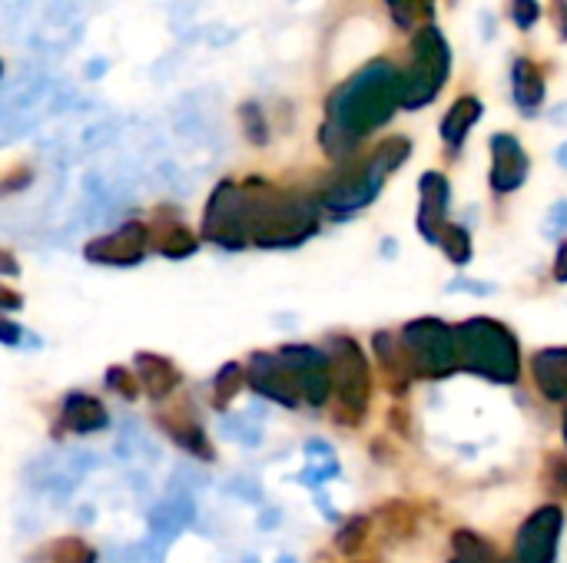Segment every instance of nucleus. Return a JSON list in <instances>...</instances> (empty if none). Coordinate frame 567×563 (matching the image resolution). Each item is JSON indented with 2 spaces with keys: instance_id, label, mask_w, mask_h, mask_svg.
Wrapping results in <instances>:
<instances>
[{
  "instance_id": "f257e3e1",
  "label": "nucleus",
  "mask_w": 567,
  "mask_h": 563,
  "mask_svg": "<svg viewBox=\"0 0 567 563\" xmlns=\"http://www.w3.org/2000/svg\"><path fill=\"white\" fill-rule=\"evenodd\" d=\"M402 106V66L389 56L369 60L346 83H339L326 100V123L319 126V143L336 163L359 156L369 133L382 129Z\"/></svg>"
},
{
  "instance_id": "f03ea898",
  "label": "nucleus",
  "mask_w": 567,
  "mask_h": 563,
  "mask_svg": "<svg viewBox=\"0 0 567 563\" xmlns=\"http://www.w3.org/2000/svg\"><path fill=\"white\" fill-rule=\"evenodd\" d=\"M412 156V139L409 136H389L382 139L369 156H355L349 163H342V169L326 183L319 202L322 209L336 212V216H349L355 209H365L369 202L379 199L385 179L405 166Z\"/></svg>"
},
{
  "instance_id": "7ed1b4c3",
  "label": "nucleus",
  "mask_w": 567,
  "mask_h": 563,
  "mask_svg": "<svg viewBox=\"0 0 567 563\" xmlns=\"http://www.w3.org/2000/svg\"><path fill=\"white\" fill-rule=\"evenodd\" d=\"M252 196V242L262 249H296L306 239L319 232V209L322 202L292 192V189H276L262 183H246Z\"/></svg>"
},
{
  "instance_id": "20e7f679",
  "label": "nucleus",
  "mask_w": 567,
  "mask_h": 563,
  "mask_svg": "<svg viewBox=\"0 0 567 563\" xmlns=\"http://www.w3.org/2000/svg\"><path fill=\"white\" fill-rule=\"evenodd\" d=\"M458 335V358L462 368L498 382V385H515L522 375V352L515 335L498 325L495 319H472L455 329Z\"/></svg>"
},
{
  "instance_id": "39448f33",
  "label": "nucleus",
  "mask_w": 567,
  "mask_h": 563,
  "mask_svg": "<svg viewBox=\"0 0 567 563\" xmlns=\"http://www.w3.org/2000/svg\"><path fill=\"white\" fill-rule=\"evenodd\" d=\"M452 73V43L435 23H425L412 33L409 63L402 66V106L422 110L429 106Z\"/></svg>"
},
{
  "instance_id": "423d86ee",
  "label": "nucleus",
  "mask_w": 567,
  "mask_h": 563,
  "mask_svg": "<svg viewBox=\"0 0 567 563\" xmlns=\"http://www.w3.org/2000/svg\"><path fill=\"white\" fill-rule=\"evenodd\" d=\"M203 236L206 242L229 249V252L246 249L252 242V196L246 183H236V179L216 183L206 202Z\"/></svg>"
},
{
  "instance_id": "0eeeda50",
  "label": "nucleus",
  "mask_w": 567,
  "mask_h": 563,
  "mask_svg": "<svg viewBox=\"0 0 567 563\" xmlns=\"http://www.w3.org/2000/svg\"><path fill=\"white\" fill-rule=\"evenodd\" d=\"M402 348L412 372L425 378H449L462 368L458 335L442 319H415L402 329Z\"/></svg>"
},
{
  "instance_id": "6e6552de",
  "label": "nucleus",
  "mask_w": 567,
  "mask_h": 563,
  "mask_svg": "<svg viewBox=\"0 0 567 563\" xmlns=\"http://www.w3.org/2000/svg\"><path fill=\"white\" fill-rule=\"evenodd\" d=\"M329 358H332V385H336L342 415L362 418L369 405V392H372V372H369L365 352L352 338L336 335L329 342Z\"/></svg>"
},
{
  "instance_id": "1a4fd4ad",
  "label": "nucleus",
  "mask_w": 567,
  "mask_h": 563,
  "mask_svg": "<svg viewBox=\"0 0 567 563\" xmlns=\"http://www.w3.org/2000/svg\"><path fill=\"white\" fill-rule=\"evenodd\" d=\"M565 514L558 504L538 508L515 538V561L522 563H555L558 561V541H561Z\"/></svg>"
},
{
  "instance_id": "9d476101",
  "label": "nucleus",
  "mask_w": 567,
  "mask_h": 563,
  "mask_svg": "<svg viewBox=\"0 0 567 563\" xmlns=\"http://www.w3.org/2000/svg\"><path fill=\"white\" fill-rule=\"evenodd\" d=\"M279 355L296 372L299 388H302V402H309L312 408H322L329 402V395L336 392V385H332V358L322 348H312V345H286Z\"/></svg>"
},
{
  "instance_id": "9b49d317",
  "label": "nucleus",
  "mask_w": 567,
  "mask_h": 563,
  "mask_svg": "<svg viewBox=\"0 0 567 563\" xmlns=\"http://www.w3.org/2000/svg\"><path fill=\"white\" fill-rule=\"evenodd\" d=\"M246 378H249V385H252L256 395H262V398H269V402H276L282 408H296L302 402L299 378L282 362V355H262V352H256L249 358Z\"/></svg>"
},
{
  "instance_id": "f8f14e48",
  "label": "nucleus",
  "mask_w": 567,
  "mask_h": 563,
  "mask_svg": "<svg viewBox=\"0 0 567 563\" xmlns=\"http://www.w3.org/2000/svg\"><path fill=\"white\" fill-rule=\"evenodd\" d=\"M150 249V229L143 222H123L116 232L100 236L86 246V259L96 265H140Z\"/></svg>"
},
{
  "instance_id": "ddd939ff",
  "label": "nucleus",
  "mask_w": 567,
  "mask_h": 563,
  "mask_svg": "<svg viewBox=\"0 0 567 563\" xmlns=\"http://www.w3.org/2000/svg\"><path fill=\"white\" fill-rule=\"evenodd\" d=\"M532 173V159L515 133H495L492 136V189L495 192H515L525 186Z\"/></svg>"
},
{
  "instance_id": "4468645a",
  "label": "nucleus",
  "mask_w": 567,
  "mask_h": 563,
  "mask_svg": "<svg viewBox=\"0 0 567 563\" xmlns=\"http://www.w3.org/2000/svg\"><path fill=\"white\" fill-rule=\"evenodd\" d=\"M419 232L425 236V242L442 246V232H445V216H449V199H452V186L442 173H425L419 179Z\"/></svg>"
},
{
  "instance_id": "2eb2a0df",
  "label": "nucleus",
  "mask_w": 567,
  "mask_h": 563,
  "mask_svg": "<svg viewBox=\"0 0 567 563\" xmlns=\"http://www.w3.org/2000/svg\"><path fill=\"white\" fill-rule=\"evenodd\" d=\"M512 96H515V106L525 116H535L545 106L548 80H545V70L538 66V60L515 56V63H512Z\"/></svg>"
},
{
  "instance_id": "dca6fc26",
  "label": "nucleus",
  "mask_w": 567,
  "mask_h": 563,
  "mask_svg": "<svg viewBox=\"0 0 567 563\" xmlns=\"http://www.w3.org/2000/svg\"><path fill=\"white\" fill-rule=\"evenodd\" d=\"M133 368H136V378L143 385V392L153 398V402H163L176 385H179V368L163 358V355H150V352H140L133 358Z\"/></svg>"
},
{
  "instance_id": "f3484780",
  "label": "nucleus",
  "mask_w": 567,
  "mask_h": 563,
  "mask_svg": "<svg viewBox=\"0 0 567 563\" xmlns=\"http://www.w3.org/2000/svg\"><path fill=\"white\" fill-rule=\"evenodd\" d=\"M482 113H485V103H482L478 96H472V93L458 96V100L449 106V113H445V119H442V139H445V146H449L452 153H458V149L465 146V139H468L472 126L482 119Z\"/></svg>"
},
{
  "instance_id": "a211bd4d",
  "label": "nucleus",
  "mask_w": 567,
  "mask_h": 563,
  "mask_svg": "<svg viewBox=\"0 0 567 563\" xmlns=\"http://www.w3.org/2000/svg\"><path fill=\"white\" fill-rule=\"evenodd\" d=\"M535 385L548 402H567V348H545L532 362Z\"/></svg>"
},
{
  "instance_id": "6ab92c4d",
  "label": "nucleus",
  "mask_w": 567,
  "mask_h": 563,
  "mask_svg": "<svg viewBox=\"0 0 567 563\" xmlns=\"http://www.w3.org/2000/svg\"><path fill=\"white\" fill-rule=\"evenodd\" d=\"M60 425L66 431H76V435H93V431H103L110 425V415H106V408L96 398H90V395H70L63 402Z\"/></svg>"
},
{
  "instance_id": "aec40b11",
  "label": "nucleus",
  "mask_w": 567,
  "mask_h": 563,
  "mask_svg": "<svg viewBox=\"0 0 567 563\" xmlns=\"http://www.w3.org/2000/svg\"><path fill=\"white\" fill-rule=\"evenodd\" d=\"M385 7H389L395 27L412 30V33L419 27L432 23V17H435V0H385Z\"/></svg>"
},
{
  "instance_id": "412c9836",
  "label": "nucleus",
  "mask_w": 567,
  "mask_h": 563,
  "mask_svg": "<svg viewBox=\"0 0 567 563\" xmlns=\"http://www.w3.org/2000/svg\"><path fill=\"white\" fill-rule=\"evenodd\" d=\"M156 249H159L166 259H186V256H193V252L199 249V242H196V236H193L186 226L173 222V226H166V229L159 232Z\"/></svg>"
},
{
  "instance_id": "4be33fe9",
  "label": "nucleus",
  "mask_w": 567,
  "mask_h": 563,
  "mask_svg": "<svg viewBox=\"0 0 567 563\" xmlns=\"http://www.w3.org/2000/svg\"><path fill=\"white\" fill-rule=\"evenodd\" d=\"M166 431H169V435L176 438V445L186 448L189 455H196V458H203V461L213 458V451H209V445H206V435H203V428H199L196 421H189V425H173V421H166Z\"/></svg>"
},
{
  "instance_id": "5701e85b",
  "label": "nucleus",
  "mask_w": 567,
  "mask_h": 563,
  "mask_svg": "<svg viewBox=\"0 0 567 563\" xmlns=\"http://www.w3.org/2000/svg\"><path fill=\"white\" fill-rule=\"evenodd\" d=\"M442 249H445V256H449L455 265H468V262H472V236H468V229H462V226H445V232H442Z\"/></svg>"
},
{
  "instance_id": "b1692460",
  "label": "nucleus",
  "mask_w": 567,
  "mask_h": 563,
  "mask_svg": "<svg viewBox=\"0 0 567 563\" xmlns=\"http://www.w3.org/2000/svg\"><path fill=\"white\" fill-rule=\"evenodd\" d=\"M243 368L236 365V362H226L223 368H219V375H216V382H213V395H216V405L219 408H226L229 402H233V395L239 392V385H243Z\"/></svg>"
},
{
  "instance_id": "393cba45",
  "label": "nucleus",
  "mask_w": 567,
  "mask_h": 563,
  "mask_svg": "<svg viewBox=\"0 0 567 563\" xmlns=\"http://www.w3.org/2000/svg\"><path fill=\"white\" fill-rule=\"evenodd\" d=\"M50 563H96V554L83 541L66 538V541L50 548Z\"/></svg>"
},
{
  "instance_id": "a878e982",
  "label": "nucleus",
  "mask_w": 567,
  "mask_h": 563,
  "mask_svg": "<svg viewBox=\"0 0 567 563\" xmlns=\"http://www.w3.org/2000/svg\"><path fill=\"white\" fill-rule=\"evenodd\" d=\"M239 119H243V129H246L249 143L262 146V143L269 139V126H266V116H262V110H259L256 103H243V106H239Z\"/></svg>"
},
{
  "instance_id": "bb28decb",
  "label": "nucleus",
  "mask_w": 567,
  "mask_h": 563,
  "mask_svg": "<svg viewBox=\"0 0 567 563\" xmlns=\"http://www.w3.org/2000/svg\"><path fill=\"white\" fill-rule=\"evenodd\" d=\"M508 17L518 30H532L542 20V3L538 0H512L508 3Z\"/></svg>"
},
{
  "instance_id": "cd10ccee",
  "label": "nucleus",
  "mask_w": 567,
  "mask_h": 563,
  "mask_svg": "<svg viewBox=\"0 0 567 563\" xmlns=\"http://www.w3.org/2000/svg\"><path fill=\"white\" fill-rule=\"evenodd\" d=\"M365 518H355V521H349L346 528H342V534H339V551L342 554H355L359 548H362V541H365Z\"/></svg>"
},
{
  "instance_id": "c85d7f7f",
  "label": "nucleus",
  "mask_w": 567,
  "mask_h": 563,
  "mask_svg": "<svg viewBox=\"0 0 567 563\" xmlns=\"http://www.w3.org/2000/svg\"><path fill=\"white\" fill-rule=\"evenodd\" d=\"M565 232H567V199H558V202L551 206L548 219H545V236H548V239H561Z\"/></svg>"
},
{
  "instance_id": "c756f323",
  "label": "nucleus",
  "mask_w": 567,
  "mask_h": 563,
  "mask_svg": "<svg viewBox=\"0 0 567 563\" xmlns=\"http://www.w3.org/2000/svg\"><path fill=\"white\" fill-rule=\"evenodd\" d=\"M106 385H110L113 392H120L123 398H133V395H136V382H133V375H126L123 368H110V372H106Z\"/></svg>"
},
{
  "instance_id": "7c9ffc66",
  "label": "nucleus",
  "mask_w": 567,
  "mask_h": 563,
  "mask_svg": "<svg viewBox=\"0 0 567 563\" xmlns=\"http://www.w3.org/2000/svg\"><path fill=\"white\" fill-rule=\"evenodd\" d=\"M551 23L558 30V40L567 43V0H551Z\"/></svg>"
},
{
  "instance_id": "2f4dec72",
  "label": "nucleus",
  "mask_w": 567,
  "mask_h": 563,
  "mask_svg": "<svg viewBox=\"0 0 567 563\" xmlns=\"http://www.w3.org/2000/svg\"><path fill=\"white\" fill-rule=\"evenodd\" d=\"M0 338H3L7 348H13V345L20 342V329H17L13 322H0Z\"/></svg>"
},
{
  "instance_id": "473e14b6",
  "label": "nucleus",
  "mask_w": 567,
  "mask_h": 563,
  "mask_svg": "<svg viewBox=\"0 0 567 563\" xmlns=\"http://www.w3.org/2000/svg\"><path fill=\"white\" fill-rule=\"evenodd\" d=\"M555 279L567 282V239L558 246V259H555Z\"/></svg>"
},
{
  "instance_id": "72a5a7b5",
  "label": "nucleus",
  "mask_w": 567,
  "mask_h": 563,
  "mask_svg": "<svg viewBox=\"0 0 567 563\" xmlns=\"http://www.w3.org/2000/svg\"><path fill=\"white\" fill-rule=\"evenodd\" d=\"M452 289H468V292H492V285H482V282H455Z\"/></svg>"
},
{
  "instance_id": "f704fd0d",
  "label": "nucleus",
  "mask_w": 567,
  "mask_h": 563,
  "mask_svg": "<svg viewBox=\"0 0 567 563\" xmlns=\"http://www.w3.org/2000/svg\"><path fill=\"white\" fill-rule=\"evenodd\" d=\"M0 295H3V309H17V305H20V299H17V292H7V289H3Z\"/></svg>"
},
{
  "instance_id": "c9c22d12",
  "label": "nucleus",
  "mask_w": 567,
  "mask_h": 563,
  "mask_svg": "<svg viewBox=\"0 0 567 563\" xmlns=\"http://www.w3.org/2000/svg\"><path fill=\"white\" fill-rule=\"evenodd\" d=\"M3 272H7V275H13V272H17V262H13V256H10V252H3Z\"/></svg>"
},
{
  "instance_id": "e433bc0d",
  "label": "nucleus",
  "mask_w": 567,
  "mask_h": 563,
  "mask_svg": "<svg viewBox=\"0 0 567 563\" xmlns=\"http://www.w3.org/2000/svg\"><path fill=\"white\" fill-rule=\"evenodd\" d=\"M558 163H561V166H565V169H567V143H565V146H561V149H558Z\"/></svg>"
},
{
  "instance_id": "4c0bfd02",
  "label": "nucleus",
  "mask_w": 567,
  "mask_h": 563,
  "mask_svg": "<svg viewBox=\"0 0 567 563\" xmlns=\"http://www.w3.org/2000/svg\"><path fill=\"white\" fill-rule=\"evenodd\" d=\"M449 563H472V561H465V557H458V554H455V561H449Z\"/></svg>"
},
{
  "instance_id": "58836bf2",
  "label": "nucleus",
  "mask_w": 567,
  "mask_h": 563,
  "mask_svg": "<svg viewBox=\"0 0 567 563\" xmlns=\"http://www.w3.org/2000/svg\"><path fill=\"white\" fill-rule=\"evenodd\" d=\"M565 445H567V411H565Z\"/></svg>"
},
{
  "instance_id": "ea45409f",
  "label": "nucleus",
  "mask_w": 567,
  "mask_h": 563,
  "mask_svg": "<svg viewBox=\"0 0 567 563\" xmlns=\"http://www.w3.org/2000/svg\"><path fill=\"white\" fill-rule=\"evenodd\" d=\"M498 563H522V561H498Z\"/></svg>"
}]
</instances>
